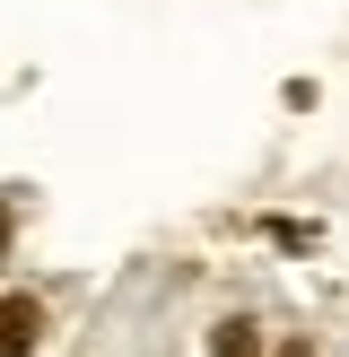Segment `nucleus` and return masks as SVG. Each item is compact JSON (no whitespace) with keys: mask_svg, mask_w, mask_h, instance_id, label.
<instances>
[{"mask_svg":"<svg viewBox=\"0 0 349 357\" xmlns=\"http://www.w3.org/2000/svg\"><path fill=\"white\" fill-rule=\"evenodd\" d=\"M44 340V305L35 296H0V357H35Z\"/></svg>","mask_w":349,"mask_h":357,"instance_id":"obj_1","label":"nucleus"},{"mask_svg":"<svg viewBox=\"0 0 349 357\" xmlns=\"http://www.w3.org/2000/svg\"><path fill=\"white\" fill-rule=\"evenodd\" d=\"M209 357H262V323L253 314H227V323L209 331Z\"/></svg>","mask_w":349,"mask_h":357,"instance_id":"obj_2","label":"nucleus"},{"mask_svg":"<svg viewBox=\"0 0 349 357\" xmlns=\"http://www.w3.org/2000/svg\"><path fill=\"white\" fill-rule=\"evenodd\" d=\"M9 227H17V218H9V201H0V253H9Z\"/></svg>","mask_w":349,"mask_h":357,"instance_id":"obj_3","label":"nucleus"},{"mask_svg":"<svg viewBox=\"0 0 349 357\" xmlns=\"http://www.w3.org/2000/svg\"><path fill=\"white\" fill-rule=\"evenodd\" d=\"M279 357H314V349H306V340H288V349H279Z\"/></svg>","mask_w":349,"mask_h":357,"instance_id":"obj_4","label":"nucleus"}]
</instances>
